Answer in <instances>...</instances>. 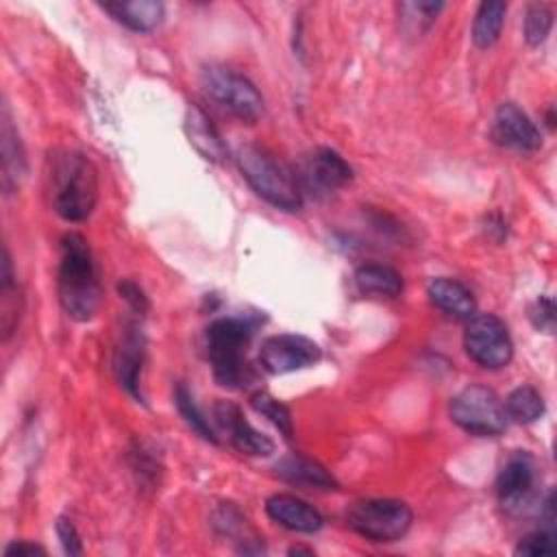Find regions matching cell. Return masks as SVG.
I'll list each match as a JSON object with an SVG mask.
<instances>
[{"instance_id": "1", "label": "cell", "mask_w": 557, "mask_h": 557, "mask_svg": "<svg viewBox=\"0 0 557 557\" xmlns=\"http://www.w3.org/2000/svg\"><path fill=\"white\" fill-rule=\"evenodd\" d=\"M50 205L67 222H83L98 202V170L91 159L74 148H57L46 161Z\"/></svg>"}, {"instance_id": "2", "label": "cell", "mask_w": 557, "mask_h": 557, "mask_svg": "<svg viewBox=\"0 0 557 557\" xmlns=\"http://www.w3.org/2000/svg\"><path fill=\"white\" fill-rule=\"evenodd\" d=\"M57 292L63 311L76 322L91 320L102 302V287L91 248L78 233L61 237Z\"/></svg>"}, {"instance_id": "3", "label": "cell", "mask_w": 557, "mask_h": 557, "mask_svg": "<svg viewBox=\"0 0 557 557\" xmlns=\"http://www.w3.org/2000/svg\"><path fill=\"white\" fill-rule=\"evenodd\" d=\"M259 320L252 315H226L207 326V352L215 381L222 387H244L250 376L246 348Z\"/></svg>"}, {"instance_id": "4", "label": "cell", "mask_w": 557, "mask_h": 557, "mask_svg": "<svg viewBox=\"0 0 557 557\" xmlns=\"http://www.w3.org/2000/svg\"><path fill=\"white\" fill-rule=\"evenodd\" d=\"M237 168L252 191L281 211H298L302 191L296 174L259 146H239L235 152Z\"/></svg>"}, {"instance_id": "5", "label": "cell", "mask_w": 557, "mask_h": 557, "mask_svg": "<svg viewBox=\"0 0 557 557\" xmlns=\"http://www.w3.org/2000/svg\"><path fill=\"white\" fill-rule=\"evenodd\" d=\"M202 91L233 117L255 124L263 115V96L239 72L224 65H209L200 76Z\"/></svg>"}, {"instance_id": "6", "label": "cell", "mask_w": 557, "mask_h": 557, "mask_svg": "<svg viewBox=\"0 0 557 557\" xmlns=\"http://www.w3.org/2000/svg\"><path fill=\"white\" fill-rule=\"evenodd\" d=\"M411 520L409 505L396 498H363L346 511L348 527L370 542H396L405 537Z\"/></svg>"}, {"instance_id": "7", "label": "cell", "mask_w": 557, "mask_h": 557, "mask_svg": "<svg viewBox=\"0 0 557 557\" xmlns=\"http://www.w3.org/2000/svg\"><path fill=\"white\" fill-rule=\"evenodd\" d=\"M450 418L457 426L479 437H496L507 429V413L494 389L485 385L463 387L450 400Z\"/></svg>"}, {"instance_id": "8", "label": "cell", "mask_w": 557, "mask_h": 557, "mask_svg": "<svg viewBox=\"0 0 557 557\" xmlns=\"http://www.w3.org/2000/svg\"><path fill=\"white\" fill-rule=\"evenodd\" d=\"M463 348L468 357L481 368H505L513 357V342L500 318L494 313L472 315L463 333Z\"/></svg>"}, {"instance_id": "9", "label": "cell", "mask_w": 557, "mask_h": 557, "mask_svg": "<svg viewBox=\"0 0 557 557\" xmlns=\"http://www.w3.org/2000/svg\"><path fill=\"white\" fill-rule=\"evenodd\" d=\"M537 481L540 472L535 459L524 450L513 453L505 461L496 479V494L503 509H507L509 513H520L522 509H527L535 498Z\"/></svg>"}, {"instance_id": "10", "label": "cell", "mask_w": 557, "mask_h": 557, "mask_svg": "<svg viewBox=\"0 0 557 557\" xmlns=\"http://www.w3.org/2000/svg\"><path fill=\"white\" fill-rule=\"evenodd\" d=\"M320 357H322L320 346L313 339L296 333L272 335L261 344V350H259V361L263 370L270 374H285V372L309 368L318 363Z\"/></svg>"}, {"instance_id": "11", "label": "cell", "mask_w": 557, "mask_h": 557, "mask_svg": "<svg viewBox=\"0 0 557 557\" xmlns=\"http://www.w3.org/2000/svg\"><path fill=\"white\" fill-rule=\"evenodd\" d=\"M296 181L300 191L322 196L348 185L352 181V168L335 150L318 148L300 163Z\"/></svg>"}, {"instance_id": "12", "label": "cell", "mask_w": 557, "mask_h": 557, "mask_svg": "<svg viewBox=\"0 0 557 557\" xmlns=\"http://www.w3.org/2000/svg\"><path fill=\"white\" fill-rule=\"evenodd\" d=\"M213 418L220 426L222 433H226L228 442L246 455L252 457H268L274 453V442L263 435L261 431H257L246 416L242 413V409L228 400H218L213 407Z\"/></svg>"}, {"instance_id": "13", "label": "cell", "mask_w": 557, "mask_h": 557, "mask_svg": "<svg viewBox=\"0 0 557 557\" xmlns=\"http://www.w3.org/2000/svg\"><path fill=\"white\" fill-rule=\"evenodd\" d=\"M144 346H146V339L139 322L128 320L113 352V372L120 385L139 403L144 400V394L139 387L141 368H144Z\"/></svg>"}, {"instance_id": "14", "label": "cell", "mask_w": 557, "mask_h": 557, "mask_svg": "<svg viewBox=\"0 0 557 557\" xmlns=\"http://www.w3.org/2000/svg\"><path fill=\"white\" fill-rule=\"evenodd\" d=\"M492 135L500 146H507V148H513L520 152H533L542 146L540 128L513 102H503L496 109Z\"/></svg>"}, {"instance_id": "15", "label": "cell", "mask_w": 557, "mask_h": 557, "mask_svg": "<svg viewBox=\"0 0 557 557\" xmlns=\"http://www.w3.org/2000/svg\"><path fill=\"white\" fill-rule=\"evenodd\" d=\"M265 513L272 522L296 533H315L322 529V513L307 500L292 494H274L265 500Z\"/></svg>"}, {"instance_id": "16", "label": "cell", "mask_w": 557, "mask_h": 557, "mask_svg": "<svg viewBox=\"0 0 557 557\" xmlns=\"http://www.w3.org/2000/svg\"><path fill=\"white\" fill-rule=\"evenodd\" d=\"M0 161H2V189L7 194H13L26 172V157H24L20 133L13 124V115L7 102L2 104V113H0Z\"/></svg>"}, {"instance_id": "17", "label": "cell", "mask_w": 557, "mask_h": 557, "mask_svg": "<svg viewBox=\"0 0 557 557\" xmlns=\"http://www.w3.org/2000/svg\"><path fill=\"white\" fill-rule=\"evenodd\" d=\"M185 133L189 144L198 150V154L211 163H222L228 157L226 144L218 133L215 124L207 115V111L198 104H189L185 113Z\"/></svg>"}, {"instance_id": "18", "label": "cell", "mask_w": 557, "mask_h": 557, "mask_svg": "<svg viewBox=\"0 0 557 557\" xmlns=\"http://www.w3.org/2000/svg\"><path fill=\"white\" fill-rule=\"evenodd\" d=\"M274 472L292 483V485H302V487H315V490H337L339 483L337 479L331 474V470H326L322 463H318L315 459L302 457V455H287L281 457L274 463Z\"/></svg>"}, {"instance_id": "19", "label": "cell", "mask_w": 557, "mask_h": 557, "mask_svg": "<svg viewBox=\"0 0 557 557\" xmlns=\"http://www.w3.org/2000/svg\"><path fill=\"white\" fill-rule=\"evenodd\" d=\"M426 294H429V300L437 309H442L444 313H448L453 318L470 320L476 311V302H474L472 292L455 278H446V276L431 278L429 285H426Z\"/></svg>"}, {"instance_id": "20", "label": "cell", "mask_w": 557, "mask_h": 557, "mask_svg": "<svg viewBox=\"0 0 557 557\" xmlns=\"http://www.w3.org/2000/svg\"><path fill=\"white\" fill-rule=\"evenodd\" d=\"M113 20L135 33H148L163 20V4L157 0H117L100 4Z\"/></svg>"}, {"instance_id": "21", "label": "cell", "mask_w": 557, "mask_h": 557, "mask_svg": "<svg viewBox=\"0 0 557 557\" xmlns=\"http://www.w3.org/2000/svg\"><path fill=\"white\" fill-rule=\"evenodd\" d=\"M355 285L361 294H376L396 298L400 296L405 283L398 270L385 263H363L355 270Z\"/></svg>"}, {"instance_id": "22", "label": "cell", "mask_w": 557, "mask_h": 557, "mask_svg": "<svg viewBox=\"0 0 557 557\" xmlns=\"http://www.w3.org/2000/svg\"><path fill=\"white\" fill-rule=\"evenodd\" d=\"M507 4L500 0H485L479 4L472 22V41L476 48H492L503 30Z\"/></svg>"}, {"instance_id": "23", "label": "cell", "mask_w": 557, "mask_h": 557, "mask_svg": "<svg viewBox=\"0 0 557 557\" xmlns=\"http://www.w3.org/2000/svg\"><path fill=\"white\" fill-rule=\"evenodd\" d=\"M2 289H0V326H2V337L7 339L13 329L20 322L22 313V294L20 287L15 285V274L11 268V257L9 250L4 248V261H2Z\"/></svg>"}, {"instance_id": "24", "label": "cell", "mask_w": 557, "mask_h": 557, "mask_svg": "<svg viewBox=\"0 0 557 557\" xmlns=\"http://www.w3.org/2000/svg\"><path fill=\"white\" fill-rule=\"evenodd\" d=\"M505 413L520 424H531L544 416V398L533 385H520L507 396Z\"/></svg>"}, {"instance_id": "25", "label": "cell", "mask_w": 557, "mask_h": 557, "mask_svg": "<svg viewBox=\"0 0 557 557\" xmlns=\"http://www.w3.org/2000/svg\"><path fill=\"white\" fill-rule=\"evenodd\" d=\"M174 403H176L178 413H181V416L185 418V422L191 426V431H196L202 440H207V442H211V444H218L215 431L211 429L209 420L205 418V413L200 411V407L196 405L194 396L189 394V389H187L183 383H178L176 389H174Z\"/></svg>"}, {"instance_id": "26", "label": "cell", "mask_w": 557, "mask_h": 557, "mask_svg": "<svg viewBox=\"0 0 557 557\" xmlns=\"http://www.w3.org/2000/svg\"><path fill=\"white\" fill-rule=\"evenodd\" d=\"M250 405L257 413L268 418L283 433L285 440L294 437V418H292L289 409L278 398H274L268 392H257L250 396Z\"/></svg>"}, {"instance_id": "27", "label": "cell", "mask_w": 557, "mask_h": 557, "mask_svg": "<svg viewBox=\"0 0 557 557\" xmlns=\"http://www.w3.org/2000/svg\"><path fill=\"white\" fill-rule=\"evenodd\" d=\"M553 28V9L548 4H529L524 15V39L529 46H540Z\"/></svg>"}, {"instance_id": "28", "label": "cell", "mask_w": 557, "mask_h": 557, "mask_svg": "<svg viewBox=\"0 0 557 557\" xmlns=\"http://www.w3.org/2000/svg\"><path fill=\"white\" fill-rule=\"evenodd\" d=\"M555 533L542 529L524 535L516 546V555H548L555 553Z\"/></svg>"}, {"instance_id": "29", "label": "cell", "mask_w": 557, "mask_h": 557, "mask_svg": "<svg viewBox=\"0 0 557 557\" xmlns=\"http://www.w3.org/2000/svg\"><path fill=\"white\" fill-rule=\"evenodd\" d=\"M57 535L61 540V546L67 555H83V542H81V535L74 527V522L65 516H61L57 520Z\"/></svg>"}, {"instance_id": "30", "label": "cell", "mask_w": 557, "mask_h": 557, "mask_svg": "<svg viewBox=\"0 0 557 557\" xmlns=\"http://www.w3.org/2000/svg\"><path fill=\"white\" fill-rule=\"evenodd\" d=\"M531 318H533V324H535L540 331L553 333V329H555V305H553V300H550L548 296H540V298L535 300V307H533Z\"/></svg>"}, {"instance_id": "31", "label": "cell", "mask_w": 557, "mask_h": 557, "mask_svg": "<svg viewBox=\"0 0 557 557\" xmlns=\"http://www.w3.org/2000/svg\"><path fill=\"white\" fill-rule=\"evenodd\" d=\"M117 289H120L122 298L128 302V307L133 309V313L141 315V313L148 311V298L144 296V292H141V287H139L137 283H133V281H122V283L117 285Z\"/></svg>"}, {"instance_id": "32", "label": "cell", "mask_w": 557, "mask_h": 557, "mask_svg": "<svg viewBox=\"0 0 557 557\" xmlns=\"http://www.w3.org/2000/svg\"><path fill=\"white\" fill-rule=\"evenodd\" d=\"M33 555H46V548L35 542H11L4 548V557H33Z\"/></svg>"}, {"instance_id": "33", "label": "cell", "mask_w": 557, "mask_h": 557, "mask_svg": "<svg viewBox=\"0 0 557 557\" xmlns=\"http://www.w3.org/2000/svg\"><path fill=\"white\" fill-rule=\"evenodd\" d=\"M313 555V550L311 548H300V546H294V548H289V555Z\"/></svg>"}]
</instances>
